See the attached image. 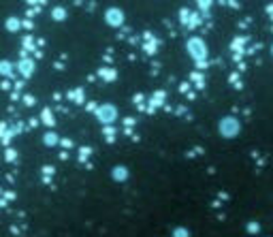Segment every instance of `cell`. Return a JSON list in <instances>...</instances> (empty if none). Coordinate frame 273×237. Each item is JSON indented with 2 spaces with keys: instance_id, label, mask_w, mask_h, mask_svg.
<instances>
[{
  "instance_id": "obj_8",
  "label": "cell",
  "mask_w": 273,
  "mask_h": 237,
  "mask_svg": "<svg viewBox=\"0 0 273 237\" xmlns=\"http://www.w3.org/2000/svg\"><path fill=\"white\" fill-rule=\"evenodd\" d=\"M13 73V64L6 60H0V75H11Z\"/></svg>"
},
{
  "instance_id": "obj_10",
  "label": "cell",
  "mask_w": 273,
  "mask_h": 237,
  "mask_svg": "<svg viewBox=\"0 0 273 237\" xmlns=\"http://www.w3.org/2000/svg\"><path fill=\"white\" fill-rule=\"evenodd\" d=\"M114 178H116V180H124V178H126V171H124V167H118V169L114 171Z\"/></svg>"
},
{
  "instance_id": "obj_9",
  "label": "cell",
  "mask_w": 273,
  "mask_h": 237,
  "mask_svg": "<svg viewBox=\"0 0 273 237\" xmlns=\"http://www.w3.org/2000/svg\"><path fill=\"white\" fill-rule=\"evenodd\" d=\"M212 4H214V0H196V6L200 11H210Z\"/></svg>"
},
{
  "instance_id": "obj_6",
  "label": "cell",
  "mask_w": 273,
  "mask_h": 237,
  "mask_svg": "<svg viewBox=\"0 0 273 237\" xmlns=\"http://www.w3.org/2000/svg\"><path fill=\"white\" fill-rule=\"evenodd\" d=\"M4 26H6V30H9V32H18L20 26H22V22H20L18 18H9V20H6Z\"/></svg>"
},
{
  "instance_id": "obj_3",
  "label": "cell",
  "mask_w": 273,
  "mask_h": 237,
  "mask_svg": "<svg viewBox=\"0 0 273 237\" xmlns=\"http://www.w3.org/2000/svg\"><path fill=\"white\" fill-rule=\"evenodd\" d=\"M220 130H222L224 137H235L239 132V124H237L235 118H224L222 124H220Z\"/></svg>"
},
{
  "instance_id": "obj_11",
  "label": "cell",
  "mask_w": 273,
  "mask_h": 237,
  "mask_svg": "<svg viewBox=\"0 0 273 237\" xmlns=\"http://www.w3.org/2000/svg\"><path fill=\"white\" fill-rule=\"evenodd\" d=\"M271 52H273V47H271Z\"/></svg>"
},
{
  "instance_id": "obj_1",
  "label": "cell",
  "mask_w": 273,
  "mask_h": 237,
  "mask_svg": "<svg viewBox=\"0 0 273 237\" xmlns=\"http://www.w3.org/2000/svg\"><path fill=\"white\" fill-rule=\"evenodd\" d=\"M186 47H188V54H190V56L194 58L198 64H203L205 58H207V45H205L203 38H200V36H190L188 43H186Z\"/></svg>"
},
{
  "instance_id": "obj_7",
  "label": "cell",
  "mask_w": 273,
  "mask_h": 237,
  "mask_svg": "<svg viewBox=\"0 0 273 237\" xmlns=\"http://www.w3.org/2000/svg\"><path fill=\"white\" fill-rule=\"evenodd\" d=\"M52 18L56 22H64L66 20V9H62V6H56V9L52 11Z\"/></svg>"
},
{
  "instance_id": "obj_4",
  "label": "cell",
  "mask_w": 273,
  "mask_h": 237,
  "mask_svg": "<svg viewBox=\"0 0 273 237\" xmlns=\"http://www.w3.org/2000/svg\"><path fill=\"white\" fill-rule=\"evenodd\" d=\"M98 118L102 122H111L116 118V107H111V105H105V107H100V112H98Z\"/></svg>"
},
{
  "instance_id": "obj_2",
  "label": "cell",
  "mask_w": 273,
  "mask_h": 237,
  "mask_svg": "<svg viewBox=\"0 0 273 237\" xmlns=\"http://www.w3.org/2000/svg\"><path fill=\"white\" fill-rule=\"evenodd\" d=\"M105 22L111 28H120L124 24V11L118 9V6H111V9H107V13H105Z\"/></svg>"
},
{
  "instance_id": "obj_5",
  "label": "cell",
  "mask_w": 273,
  "mask_h": 237,
  "mask_svg": "<svg viewBox=\"0 0 273 237\" xmlns=\"http://www.w3.org/2000/svg\"><path fill=\"white\" fill-rule=\"evenodd\" d=\"M20 73L22 75H26V77H30L32 75V70H34V62L32 60H20Z\"/></svg>"
}]
</instances>
